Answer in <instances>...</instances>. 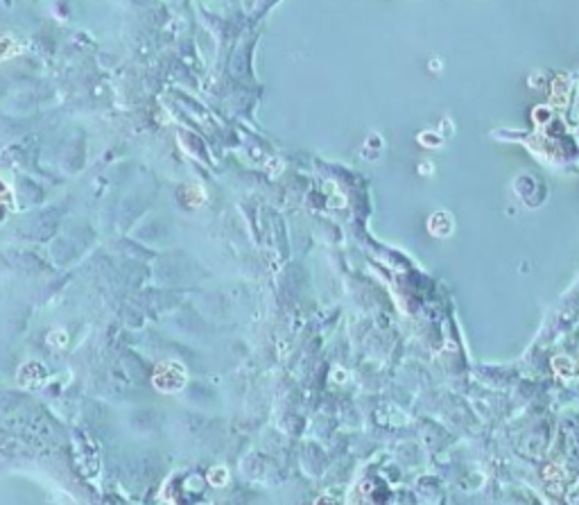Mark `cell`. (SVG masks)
<instances>
[{
  "mask_svg": "<svg viewBox=\"0 0 579 505\" xmlns=\"http://www.w3.org/2000/svg\"><path fill=\"white\" fill-rule=\"evenodd\" d=\"M565 102H568V79L559 75L554 79V84H552V105L565 107Z\"/></svg>",
  "mask_w": 579,
  "mask_h": 505,
  "instance_id": "obj_5",
  "label": "cell"
},
{
  "mask_svg": "<svg viewBox=\"0 0 579 505\" xmlns=\"http://www.w3.org/2000/svg\"><path fill=\"white\" fill-rule=\"evenodd\" d=\"M563 467H559V464H547L545 469H543V478L545 480H550V482H554V480H563Z\"/></svg>",
  "mask_w": 579,
  "mask_h": 505,
  "instance_id": "obj_7",
  "label": "cell"
},
{
  "mask_svg": "<svg viewBox=\"0 0 579 505\" xmlns=\"http://www.w3.org/2000/svg\"><path fill=\"white\" fill-rule=\"evenodd\" d=\"M335 376H337V383H346V376H349V374L344 372L342 367H335L333 374H330V378H335Z\"/></svg>",
  "mask_w": 579,
  "mask_h": 505,
  "instance_id": "obj_12",
  "label": "cell"
},
{
  "mask_svg": "<svg viewBox=\"0 0 579 505\" xmlns=\"http://www.w3.org/2000/svg\"><path fill=\"white\" fill-rule=\"evenodd\" d=\"M23 50L19 41L14 37H7V34H0V61L10 59V57H16L19 52Z\"/></svg>",
  "mask_w": 579,
  "mask_h": 505,
  "instance_id": "obj_4",
  "label": "cell"
},
{
  "mask_svg": "<svg viewBox=\"0 0 579 505\" xmlns=\"http://www.w3.org/2000/svg\"><path fill=\"white\" fill-rule=\"evenodd\" d=\"M455 229V222H452V215L446 213V211H439V213H432L428 220V231L437 238H448Z\"/></svg>",
  "mask_w": 579,
  "mask_h": 505,
  "instance_id": "obj_2",
  "label": "cell"
},
{
  "mask_svg": "<svg viewBox=\"0 0 579 505\" xmlns=\"http://www.w3.org/2000/svg\"><path fill=\"white\" fill-rule=\"evenodd\" d=\"M550 116H552V111H550V107H536V111H534V120L536 123H547L550 120Z\"/></svg>",
  "mask_w": 579,
  "mask_h": 505,
  "instance_id": "obj_11",
  "label": "cell"
},
{
  "mask_svg": "<svg viewBox=\"0 0 579 505\" xmlns=\"http://www.w3.org/2000/svg\"><path fill=\"white\" fill-rule=\"evenodd\" d=\"M552 369H554L556 376L565 378V381L579 376V365L574 363V360H570L568 356H554V358H552Z\"/></svg>",
  "mask_w": 579,
  "mask_h": 505,
  "instance_id": "obj_3",
  "label": "cell"
},
{
  "mask_svg": "<svg viewBox=\"0 0 579 505\" xmlns=\"http://www.w3.org/2000/svg\"><path fill=\"white\" fill-rule=\"evenodd\" d=\"M419 143L425 147H439V143H441V136L434 132H423L419 134Z\"/></svg>",
  "mask_w": 579,
  "mask_h": 505,
  "instance_id": "obj_8",
  "label": "cell"
},
{
  "mask_svg": "<svg viewBox=\"0 0 579 505\" xmlns=\"http://www.w3.org/2000/svg\"><path fill=\"white\" fill-rule=\"evenodd\" d=\"M152 383L159 392L163 394H172V392H179L186 387L188 376L183 365L174 363V360H163V363L156 365L154 374H152Z\"/></svg>",
  "mask_w": 579,
  "mask_h": 505,
  "instance_id": "obj_1",
  "label": "cell"
},
{
  "mask_svg": "<svg viewBox=\"0 0 579 505\" xmlns=\"http://www.w3.org/2000/svg\"><path fill=\"white\" fill-rule=\"evenodd\" d=\"M577 365H579V363H577Z\"/></svg>",
  "mask_w": 579,
  "mask_h": 505,
  "instance_id": "obj_13",
  "label": "cell"
},
{
  "mask_svg": "<svg viewBox=\"0 0 579 505\" xmlns=\"http://www.w3.org/2000/svg\"><path fill=\"white\" fill-rule=\"evenodd\" d=\"M14 200V193H12V186L0 177V204H10Z\"/></svg>",
  "mask_w": 579,
  "mask_h": 505,
  "instance_id": "obj_10",
  "label": "cell"
},
{
  "mask_svg": "<svg viewBox=\"0 0 579 505\" xmlns=\"http://www.w3.org/2000/svg\"><path fill=\"white\" fill-rule=\"evenodd\" d=\"M206 480H208V485H213V487H224L228 482V469L222 467V464H217V467H213L208 471Z\"/></svg>",
  "mask_w": 579,
  "mask_h": 505,
  "instance_id": "obj_6",
  "label": "cell"
},
{
  "mask_svg": "<svg viewBox=\"0 0 579 505\" xmlns=\"http://www.w3.org/2000/svg\"><path fill=\"white\" fill-rule=\"evenodd\" d=\"M48 342H50L55 349H59V347H64L66 342H68V335H66V331H61V328H57V331L48 333Z\"/></svg>",
  "mask_w": 579,
  "mask_h": 505,
  "instance_id": "obj_9",
  "label": "cell"
}]
</instances>
